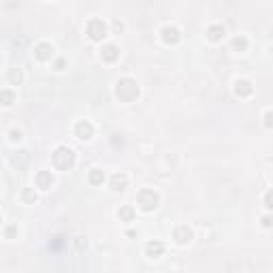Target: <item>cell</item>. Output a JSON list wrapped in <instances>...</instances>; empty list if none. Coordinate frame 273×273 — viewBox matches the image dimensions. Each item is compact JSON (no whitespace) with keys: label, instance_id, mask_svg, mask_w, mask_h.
Masks as SVG:
<instances>
[{"label":"cell","instance_id":"obj_14","mask_svg":"<svg viewBox=\"0 0 273 273\" xmlns=\"http://www.w3.org/2000/svg\"><path fill=\"white\" fill-rule=\"evenodd\" d=\"M224 34H227V32H224V28H222V26H218V24H214V26H209V28H207V39L214 41V43L222 41Z\"/></svg>","mask_w":273,"mask_h":273},{"label":"cell","instance_id":"obj_7","mask_svg":"<svg viewBox=\"0 0 273 273\" xmlns=\"http://www.w3.org/2000/svg\"><path fill=\"white\" fill-rule=\"evenodd\" d=\"M53 45L51 43H39L37 47H34V56H37V60H41V62H49V60L53 58Z\"/></svg>","mask_w":273,"mask_h":273},{"label":"cell","instance_id":"obj_22","mask_svg":"<svg viewBox=\"0 0 273 273\" xmlns=\"http://www.w3.org/2000/svg\"><path fill=\"white\" fill-rule=\"evenodd\" d=\"M265 205H267L269 209H273V190H269V192L265 194Z\"/></svg>","mask_w":273,"mask_h":273},{"label":"cell","instance_id":"obj_11","mask_svg":"<svg viewBox=\"0 0 273 273\" xmlns=\"http://www.w3.org/2000/svg\"><path fill=\"white\" fill-rule=\"evenodd\" d=\"M252 92H254V88H252V84H250L248 79H239L237 84H235V94H237V96L248 98Z\"/></svg>","mask_w":273,"mask_h":273},{"label":"cell","instance_id":"obj_4","mask_svg":"<svg viewBox=\"0 0 273 273\" xmlns=\"http://www.w3.org/2000/svg\"><path fill=\"white\" fill-rule=\"evenodd\" d=\"M86 32H88V37H90L92 41H102L107 37V26H105V22L102 19H90L88 22V26H86Z\"/></svg>","mask_w":273,"mask_h":273},{"label":"cell","instance_id":"obj_19","mask_svg":"<svg viewBox=\"0 0 273 273\" xmlns=\"http://www.w3.org/2000/svg\"><path fill=\"white\" fill-rule=\"evenodd\" d=\"M22 201L24 203H28V205H34V201H37V194H34V190H24L22 192Z\"/></svg>","mask_w":273,"mask_h":273},{"label":"cell","instance_id":"obj_5","mask_svg":"<svg viewBox=\"0 0 273 273\" xmlns=\"http://www.w3.org/2000/svg\"><path fill=\"white\" fill-rule=\"evenodd\" d=\"M75 135H77V139H81V141H90L92 136H94L92 122H88V120L77 122V124H75Z\"/></svg>","mask_w":273,"mask_h":273},{"label":"cell","instance_id":"obj_8","mask_svg":"<svg viewBox=\"0 0 273 273\" xmlns=\"http://www.w3.org/2000/svg\"><path fill=\"white\" fill-rule=\"evenodd\" d=\"M160 37H162V41H165L167 45H175V43H180L182 34H180V30H177L175 26H165L162 32H160Z\"/></svg>","mask_w":273,"mask_h":273},{"label":"cell","instance_id":"obj_13","mask_svg":"<svg viewBox=\"0 0 273 273\" xmlns=\"http://www.w3.org/2000/svg\"><path fill=\"white\" fill-rule=\"evenodd\" d=\"M126 186H128V177L124 173L111 175V190H115V192H122V190H126Z\"/></svg>","mask_w":273,"mask_h":273},{"label":"cell","instance_id":"obj_3","mask_svg":"<svg viewBox=\"0 0 273 273\" xmlns=\"http://www.w3.org/2000/svg\"><path fill=\"white\" fill-rule=\"evenodd\" d=\"M158 192L152 188H143L139 194H136V205H139V209L143 211H154L158 207Z\"/></svg>","mask_w":273,"mask_h":273},{"label":"cell","instance_id":"obj_25","mask_svg":"<svg viewBox=\"0 0 273 273\" xmlns=\"http://www.w3.org/2000/svg\"><path fill=\"white\" fill-rule=\"evenodd\" d=\"M13 235H15V227H9V228H6V237H13Z\"/></svg>","mask_w":273,"mask_h":273},{"label":"cell","instance_id":"obj_2","mask_svg":"<svg viewBox=\"0 0 273 273\" xmlns=\"http://www.w3.org/2000/svg\"><path fill=\"white\" fill-rule=\"evenodd\" d=\"M75 165V154L71 147L66 145H60L56 152H53V167H56L58 171H68Z\"/></svg>","mask_w":273,"mask_h":273},{"label":"cell","instance_id":"obj_1","mask_svg":"<svg viewBox=\"0 0 273 273\" xmlns=\"http://www.w3.org/2000/svg\"><path fill=\"white\" fill-rule=\"evenodd\" d=\"M115 96H118L122 102H133L139 98V86L136 81L131 77H124L115 84Z\"/></svg>","mask_w":273,"mask_h":273},{"label":"cell","instance_id":"obj_6","mask_svg":"<svg viewBox=\"0 0 273 273\" xmlns=\"http://www.w3.org/2000/svg\"><path fill=\"white\" fill-rule=\"evenodd\" d=\"M173 239L177 245H188L192 241V230H190L186 224H180V227H175V230H173Z\"/></svg>","mask_w":273,"mask_h":273},{"label":"cell","instance_id":"obj_23","mask_svg":"<svg viewBox=\"0 0 273 273\" xmlns=\"http://www.w3.org/2000/svg\"><path fill=\"white\" fill-rule=\"evenodd\" d=\"M263 227H267V228L273 227V218H271V216H265V218H263Z\"/></svg>","mask_w":273,"mask_h":273},{"label":"cell","instance_id":"obj_15","mask_svg":"<svg viewBox=\"0 0 273 273\" xmlns=\"http://www.w3.org/2000/svg\"><path fill=\"white\" fill-rule=\"evenodd\" d=\"M118 218L122 222H133L135 220V209L133 205H122L120 211H118Z\"/></svg>","mask_w":273,"mask_h":273},{"label":"cell","instance_id":"obj_21","mask_svg":"<svg viewBox=\"0 0 273 273\" xmlns=\"http://www.w3.org/2000/svg\"><path fill=\"white\" fill-rule=\"evenodd\" d=\"M265 126H267V128H273V111H267V113H265Z\"/></svg>","mask_w":273,"mask_h":273},{"label":"cell","instance_id":"obj_12","mask_svg":"<svg viewBox=\"0 0 273 273\" xmlns=\"http://www.w3.org/2000/svg\"><path fill=\"white\" fill-rule=\"evenodd\" d=\"M145 254L149 258H160L162 254H165V245H162L160 241H149V243H145Z\"/></svg>","mask_w":273,"mask_h":273},{"label":"cell","instance_id":"obj_9","mask_svg":"<svg viewBox=\"0 0 273 273\" xmlns=\"http://www.w3.org/2000/svg\"><path fill=\"white\" fill-rule=\"evenodd\" d=\"M34 183H37V188H41V190H49L53 186V175L49 171H39L37 177H34Z\"/></svg>","mask_w":273,"mask_h":273},{"label":"cell","instance_id":"obj_26","mask_svg":"<svg viewBox=\"0 0 273 273\" xmlns=\"http://www.w3.org/2000/svg\"><path fill=\"white\" fill-rule=\"evenodd\" d=\"M56 66H58V71H62V68H64V60H58Z\"/></svg>","mask_w":273,"mask_h":273},{"label":"cell","instance_id":"obj_20","mask_svg":"<svg viewBox=\"0 0 273 273\" xmlns=\"http://www.w3.org/2000/svg\"><path fill=\"white\" fill-rule=\"evenodd\" d=\"M9 81L13 86H17L19 81H22V71H19V68H13V71L9 73Z\"/></svg>","mask_w":273,"mask_h":273},{"label":"cell","instance_id":"obj_10","mask_svg":"<svg viewBox=\"0 0 273 273\" xmlns=\"http://www.w3.org/2000/svg\"><path fill=\"white\" fill-rule=\"evenodd\" d=\"M100 58H102V62H109V64H113L115 60L120 58V49L115 45H105L100 49Z\"/></svg>","mask_w":273,"mask_h":273},{"label":"cell","instance_id":"obj_24","mask_svg":"<svg viewBox=\"0 0 273 273\" xmlns=\"http://www.w3.org/2000/svg\"><path fill=\"white\" fill-rule=\"evenodd\" d=\"M22 139V133L19 131H11V141H19Z\"/></svg>","mask_w":273,"mask_h":273},{"label":"cell","instance_id":"obj_16","mask_svg":"<svg viewBox=\"0 0 273 273\" xmlns=\"http://www.w3.org/2000/svg\"><path fill=\"white\" fill-rule=\"evenodd\" d=\"M88 182H90L92 186H102V182H105V173H102L100 169H92L90 175H88Z\"/></svg>","mask_w":273,"mask_h":273},{"label":"cell","instance_id":"obj_17","mask_svg":"<svg viewBox=\"0 0 273 273\" xmlns=\"http://www.w3.org/2000/svg\"><path fill=\"white\" fill-rule=\"evenodd\" d=\"M233 47H235L237 51H245V49H248V39H245V37H237L233 41Z\"/></svg>","mask_w":273,"mask_h":273},{"label":"cell","instance_id":"obj_18","mask_svg":"<svg viewBox=\"0 0 273 273\" xmlns=\"http://www.w3.org/2000/svg\"><path fill=\"white\" fill-rule=\"evenodd\" d=\"M0 96H2V105L4 107H9V105H13V100H15V94H13L11 90H2V94H0Z\"/></svg>","mask_w":273,"mask_h":273}]
</instances>
